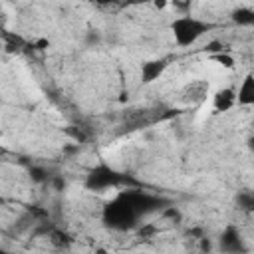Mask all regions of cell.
Here are the masks:
<instances>
[{"instance_id":"52a82bcc","label":"cell","mask_w":254,"mask_h":254,"mask_svg":"<svg viewBox=\"0 0 254 254\" xmlns=\"http://www.w3.org/2000/svg\"><path fill=\"white\" fill-rule=\"evenodd\" d=\"M171 2H173V4H175V6H181V8H187V6H189V4H190V2H189V0H171Z\"/></svg>"},{"instance_id":"5b68a950","label":"cell","mask_w":254,"mask_h":254,"mask_svg":"<svg viewBox=\"0 0 254 254\" xmlns=\"http://www.w3.org/2000/svg\"><path fill=\"white\" fill-rule=\"evenodd\" d=\"M252 95H254L252 77H250V75H246V77H244V81H242V85L238 87V95H236V99H238L240 103L248 105V103H252Z\"/></svg>"},{"instance_id":"277c9868","label":"cell","mask_w":254,"mask_h":254,"mask_svg":"<svg viewBox=\"0 0 254 254\" xmlns=\"http://www.w3.org/2000/svg\"><path fill=\"white\" fill-rule=\"evenodd\" d=\"M236 101V95L232 89H220L216 95H214V109L216 111H226L234 105Z\"/></svg>"},{"instance_id":"7a4b0ae2","label":"cell","mask_w":254,"mask_h":254,"mask_svg":"<svg viewBox=\"0 0 254 254\" xmlns=\"http://www.w3.org/2000/svg\"><path fill=\"white\" fill-rule=\"evenodd\" d=\"M206 95H208V81H204V79L189 81L179 91V99L185 105H198V103H202L206 99Z\"/></svg>"},{"instance_id":"6da1fadb","label":"cell","mask_w":254,"mask_h":254,"mask_svg":"<svg viewBox=\"0 0 254 254\" xmlns=\"http://www.w3.org/2000/svg\"><path fill=\"white\" fill-rule=\"evenodd\" d=\"M204 32V24L194 18H179L173 22V36L179 46H189L196 42Z\"/></svg>"},{"instance_id":"8992f818","label":"cell","mask_w":254,"mask_h":254,"mask_svg":"<svg viewBox=\"0 0 254 254\" xmlns=\"http://www.w3.org/2000/svg\"><path fill=\"white\" fill-rule=\"evenodd\" d=\"M216 62H220V64H222V65H226V67H232V64H234L230 56H222V54H218V56H216Z\"/></svg>"},{"instance_id":"3957f363","label":"cell","mask_w":254,"mask_h":254,"mask_svg":"<svg viewBox=\"0 0 254 254\" xmlns=\"http://www.w3.org/2000/svg\"><path fill=\"white\" fill-rule=\"evenodd\" d=\"M165 67H167V64H165L163 60H153V62L143 64V67H141L143 81H153V79H157V77L165 71Z\"/></svg>"}]
</instances>
